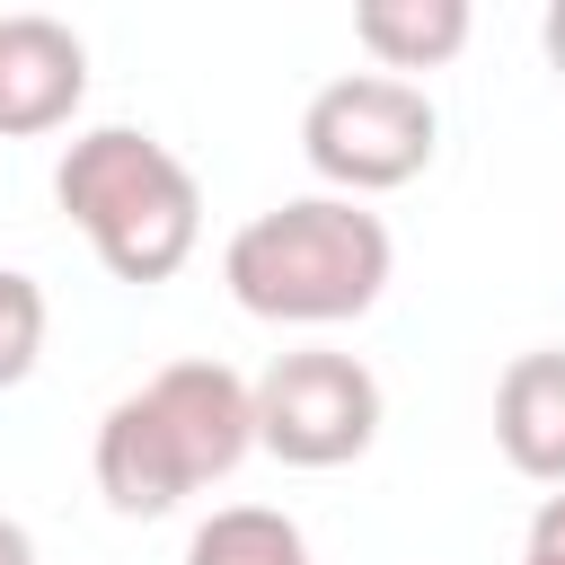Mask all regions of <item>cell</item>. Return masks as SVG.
Here are the masks:
<instances>
[{
	"instance_id": "cell-11",
	"label": "cell",
	"mask_w": 565,
	"mask_h": 565,
	"mask_svg": "<svg viewBox=\"0 0 565 565\" xmlns=\"http://www.w3.org/2000/svg\"><path fill=\"white\" fill-rule=\"evenodd\" d=\"M521 565H565V494H547L530 512V539H521Z\"/></svg>"
},
{
	"instance_id": "cell-3",
	"label": "cell",
	"mask_w": 565,
	"mask_h": 565,
	"mask_svg": "<svg viewBox=\"0 0 565 565\" xmlns=\"http://www.w3.org/2000/svg\"><path fill=\"white\" fill-rule=\"evenodd\" d=\"M53 203L79 221V238L97 247V265L115 282H168L194 238H203V185L194 168L141 132V124H97L62 150L53 168Z\"/></svg>"
},
{
	"instance_id": "cell-2",
	"label": "cell",
	"mask_w": 565,
	"mask_h": 565,
	"mask_svg": "<svg viewBox=\"0 0 565 565\" xmlns=\"http://www.w3.org/2000/svg\"><path fill=\"white\" fill-rule=\"evenodd\" d=\"M388 221L362 212L353 194H291L256 221L230 230L221 282L247 318L265 327H344L388 291Z\"/></svg>"
},
{
	"instance_id": "cell-5",
	"label": "cell",
	"mask_w": 565,
	"mask_h": 565,
	"mask_svg": "<svg viewBox=\"0 0 565 565\" xmlns=\"http://www.w3.org/2000/svg\"><path fill=\"white\" fill-rule=\"evenodd\" d=\"M380 380L371 362L309 344V353H274V371L256 380V450H274L282 468H344L380 441Z\"/></svg>"
},
{
	"instance_id": "cell-4",
	"label": "cell",
	"mask_w": 565,
	"mask_h": 565,
	"mask_svg": "<svg viewBox=\"0 0 565 565\" xmlns=\"http://www.w3.org/2000/svg\"><path fill=\"white\" fill-rule=\"evenodd\" d=\"M441 150V115L415 79H388V71H344L309 97L300 115V159L327 177V194H388V185H415Z\"/></svg>"
},
{
	"instance_id": "cell-9",
	"label": "cell",
	"mask_w": 565,
	"mask_h": 565,
	"mask_svg": "<svg viewBox=\"0 0 565 565\" xmlns=\"http://www.w3.org/2000/svg\"><path fill=\"white\" fill-rule=\"evenodd\" d=\"M185 565H318L300 521L274 512V503H221L194 539H185Z\"/></svg>"
},
{
	"instance_id": "cell-10",
	"label": "cell",
	"mask_w": 565,
	"mask_h": 565,
	"mask_svg": "<svg viewBox=\"0 0 565 565\" xmlns=\"http://www.w3.org/2000/svg\"><path fill=\"white\" fill-rule=\"evenodd\" d=\"M44 327H53L44 282L18 274V265H0V388H18V380L44 362Z\"/></svg>"
},
{
	"instance_id": "cell-7",
	"label": "cell",
	"mask_w": 565,
	"mask_h": 565,
	"mask_svg": "<svg viewBox=\"0 0 565 565\" xmlns=\"http://www.w3.org/2000/svg\"><path fill=\"white\" fill-rule=\"evenodd\" d=\"M494 450L530 486H565V353H512L494 380Z\"/></svg>"
},
{
	"instance_id": "cell-1",
	"label": "cell",
	"mask_w": 565,
	"mask_h": 565,
	"mask_svg": "<svg viewBox=\"0 0 565 565\" xmlns=\"http://www.w3.org/2000/svg\"><path fill=\"white\" fill-rule=\"evenodd\" d=\"M256 450V380L230 362H168L124 388L97 424V494L124 521H159L185 494L221 486Z\"/></svg>"
},
{
	"instance_id": "cell-8",
	"label": "cell",
	"mask_w": 565,
	"mask_h": 565,
	"mask_svg": "<svg viewBox=\"0 0 565 565\" xmlns=\"http://www.w3.org/2000/svg\"><path fill=\"white\" fill-rule=\"evenodd\" d=\"M468 0H362L353 9V44L397 79V71H441L468 44Z\"/></svg>"
},
{
	"instance_id": "cell-12",
	"label": "cell",
	"mask_w": 565,
	"mask_h": 565,
	"mask_svg": "<svg viewBox=\"0 0 565 565\" xmlns=\"http://www.w3.org/2000/svg\"><path fill=\"white\" fill-rule=\"evenodd\" d=\"M0 565H35V539H26V521H9V512H0Z\"/></svg>"
},
{
	"instance_id": "cell-6",
	"label": "cell",
	"mask_w": 565,
	"mask_h": 565,
	"mask_svg": "<svg viewBox=\"0 0 565 565\" xmlns=\"http://www.w3.org/2000/svg\"><path fill=\"white\" fill-rule=\"evenodd\" d=\"M79 97H88V44L44 9H9L0 18V141L62 132Z\"/></svg>"
},
{
	"instance_id": "cell-13",
	"label": "cell",
	"mask_w": 565,
	"mask_h": 565,
	"mask_svg": "<svg viewBox=\"0 0 565 565\" xmlns=\"http://www.w3.org/2000/svg\"><path fill=\"white\" fill-rule=\"evenodd\" d=\"M539 44H547V71H556V79H565V0H556V9H547V18H539Z\"/></svg>"
}]
</instances>
